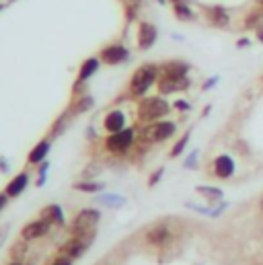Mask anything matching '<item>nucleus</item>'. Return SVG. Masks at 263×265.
Masks as SVG:
<instances>
[{
	"label": "nucleus",
	"mask_w": 263,
	"mask_h": 265,
	"mask_svg": "<svg viewBox=\"0 0 263 265\" xmlns=\"http://www.w3.org/2000/svg\"><path fill=\"white\" fill-rule=\"evenodd\" d=\"M187 142H189V132H187V134H183V136L175 142V146L171 148V156H173V158L181 156V154H183V150H185V146H187Z\"/></svg>",
	"instance_id": "b1692460"
},
{
	"label": "nucleus",
	"mask_w": 263,
	"mask_h": 265,
	"mask_svg": "<svg viewBox=\"0 0 263 265\" xmlns=\"http://www.w3.org/2000/svg\"><path fill=\"white\" fill-rule=\"evenodd\" d=\"M169 3H181V0H169Z\"/></svg>",
	"instance_id": "a19ab883"
},
{
	"label": "nucleus",
	"mask_w": 263,
	"mask_h": 265,
	"mask_svg": "<svg viewBox=\"0 0 263 265\" xmlns=\"http://www.w3.org/2000/svg\"><path fill=\"white\" fill-rule=\"evenodd\" d=\"M136 142V130L134 128H124L122 132L109 134L107 140H105V148H107L111 154H124L128 152Z\"/></svg>",
	"instance_id": "39448f33"
},
{
	"label": "nucleus",
	"mask_w": 263,
	"mask_h": 265,
	"mask_svg": "<svg viewBox=\"0 0 263 265\" xmlns=\"http://www.w3.org/2000/svg\"><path fill=\"white\" fill-rule=\"evenodd\" d=\"M197 193H199V195H203V197H206V199H210V201H218V199H222V197H224L222 189L212 187V185H197Z\"/></svg>",
	"instance_id": "412c9836"
},
{
	"label": "nucleus",
	"mask_w": 263,
	"mask_h": 265,
	"mask_svg": "<svg viewBox=\"0 0 263 265\" xmlns=\"http://www.w3.org/2000/svg\"><path fill=\"white\" fill-rule=\"evenodd\" d=\"M173 107H175L177 111H189V109H191V105H189L187 101H175V103H173Z\"/></svg>",
	"instance_id": "c85d7f7f"
},
{
	"label": "nucleus",
	"mask_w": 263,
	"mask_h": 265,
	"mask_svg": "<svg viewBox=\"0 0 263 265\" xmlns=\"http://www.w3.org/2000/svg\"><path fill=\"white\" fill-rule=\"evenodd\" d=\"M11 3H15V0H0V11H3V9H7Z\"/></svg>",
	"instance_id": "f704fd0d"
},
{
	"label": "nucleus",
	"mask_w": 263,
	"mask_h": 265,
	"mask_svg": "<svg viewBox=\"0 0 263 265\" xmlns=\"http://www.w3.org/2000/svg\"><path fill=\"white\" fill-rule=\"evenodd\" d=\"M235 171H237V165L232 161V156H228V154L216 156V161H214V175L218 179H230L235 175Z\"/></svg>",
	"instance_id": "9b49d317"
},
{
	"label": "nucleus",
	"mask_w": 263,
	"mask_h": 265,
	"mask_svg": "<svg viewBox=\"0 0 263 265\" xmlns=\"http://www.w3.org/2000/svg\"><path fill=\"white\" fill-rule=\"evenodd\" d=\"M9 265H23V263H21V261H11Z\"/></svg>",
	"instance_id": "4c0bfd02"
},
{
	"label": "nucleus",
	"mask_w": 263,
	"mask_h": 265,
	"mask_svg": "<svg viewBox=\"0 0 263 265\" xmlns=\"http://www.w3.org/2000/svg\"><path fill=\"white\" fill-rule=\"evenodd\" d=\"M156 37H159V31L156 27L148 21L140 23V29H138V47L140 49H150L154 43H156Z\"/></svg>",
	"instance_id": "9d476101"
},
{
	"label": "nucleus",
	"mask_w": 263,
	"mask_h": 265,
	"mask_svg": "<svg viewBox=\"0 0 263 265\" xmlns=\"http://www.w3.org/2000/svg\"><path fill=\"white\" fill-rule=\"evenodd\" d=\"M173 13L179 21H193L195 19V13L193 9L185 3V0H181V3H173Z\"/></svg>",
	"instance_id": "aec40b11"
},
{
	"label": "nucleus",
	"mask_w": 263,
	"mask_h": 265,
	"mask_svg": "<svg viewBox=\"0 0 263 265\" xmlns=\"http://www.w3.org/2000/svg\"><path fill=\"white\" fill-rule=\"evenodd\" d=\"M51 224L49 220H45V218H37V220H31L29 224H25L23 226V230H21V239H25V241H37V239H43L49 230H51Z\"/></svg>",
	"instance_id": "0eeeda50"
},
{
	"label": "nucleus",
	"mask_w": 263,
	"mask_h": 265,
	"mask_svg": "<svg viewBox=\"0 0 263 265\" xmlns=\"http://www.w3.org/2000/svg\"><path fill=\"white\" fill-rule=\"evenodd\" d=\"M93 239H95V232H93V234L72 237V239H70V241L62 247V253H66V255H70L72 259H76V257H80V255H84V253H86V249L91 247Z\"/></svg>",
	"instance_id": "1a4fd4ad"
},
{
	"label": "nucleus",
	"mask_w": 263,
	"mask_h": 265,
	"mask_svg": "<svg viewBox=\"0 0 263 265\" xmlns=\"http://www.w3.org/2000/svg\"><path fill=\"white\" fill-rule=\"evenodd\" d=\"M257 39L263 43V25H259V27H257Z\"/></svg>",
	"instance_id": "c9c22d12"
},
{
	"label": "nucleus",
	"mask_w": 263,
	"mask_h": 265,
	"mask_svg": "<svg viewBox=\"0 0 263 265\" xmlns=\"http://www.w3.org/2000/svg\"><path fill=\"white\" fill-rule=\"evenodd\" d=\"M261 19H263V11H251V15L245 19V27L247 29H257Z\"/></svg>",
	"instance_id": "393cba45"
},
{
	"label": "nucleus",
	"mask_w": 263,
	"mask_h": 265,
	"mask_svg": "<svg viewBox=\"0 0 263 265\" xmlns=\"http://www.w3.org/2000/svg\"><path fill=\"white\" fill-rule=\"evenodd\" d=\"M177 132L173 122H152L140 130V140L144 142H165Z\"/></svg>",
	"instance_id": "20e7f679"
},
{
	"label": "nucleus",
	"mask_w": 263,
	"mask_h": 265,
	"mask_svg": "<svg viewBox=\"0 0 263 265\" xmlns=\"http://www.w3.org/2000/svg\"><path fill=\"white\" fill-rule=\"evenodd\" d=\"M74 189L76 191H84V193H99L101 189H103V185L101 183H97V181H78V183H74Z\"/></svg>",
	"instance_id": "5701e85b"
},
{
	"label": "nucleus",
	"mask_w": 263,
	"mask_h": 265,
	"mask_svg": "<svg viewBox=\"0 0 263 265\" xmlns=\"http://www.w3.org/2000/svg\"><path fill=\"white\" fill-rule=\"evenodd\" d=\"M101 203L109 205V208H120V205L126 203V197H122V195H101Z\"/></svg>",
	"instance_id": "a878e982"
},
{
	"label": "nucleus",
	"mask_w": 263,
	"mask_h": 265,
	"mask_svg": "<svg viewBox=\"0 0 263 265\" xmlns=\"http://www.w3.org/2000/svg\"><path fill=\"white\" fill-rule=\"evenodd\" d=\"M49 148H51V140H41V142H37V144L31 148V152H29V163H31V165H41V163H45V156L49 154Z\"/></svg>",
	"instance_id": "dca6fc26"
},
{
	"label": "nucleus",
	"mask_w": 263,
	"mask_h": 265,
	"mask_svg": "<svg viewBox=\"0 0 263 265\" xmlns=\"http://www.w3.org/2000/svg\"><path fill=\"white\" fill-rule=\"evenodd\" d=\"M101 62L105 64H109V66H115V64H122L130 58V51L122 45V43H113V45H107V47H103L101 49V54H99Z\"/></svg>",
	"instance_id": "6e6552de"
},
{
	"label": "nucleus",
	"mask_w": 263,
	"mask_h": 265,
	"mask_svg": "<svg viewBox=\"0 0 263 265\" xmlns=\"http://www.w3.org/2000/svg\"><path fill=\"white\" fill-rule=\"evenodd\" d=\"M187 86H189L187 76L185 78H171V76H161L159 78V91H161V95H169V93H175V91H185Z\"/></svg>",
	"instance_id": "f8f14e48"
},
{
	"label": "nucleus",
	"mask_w": 263,
	"mask_h": 265,
	"mask_svg": "<svg viewBox=\"0 0 263 265\" xmlns=\"http://www.w3.org/2000/svg\"><path fill=\"white\" fill-rule=\"evenodd\" d=\"M27 185H29V175H27V173H19L17 177H13V179L9 181L5 193H7L9 197H19V195L27 189Z\"/></svg>",
	"instance_id": "f3484780"
},
{
	"label": "nucleus",
	"mask_w": 263,
	"mask_h": 265,
	"mask_svg": "<svg viewBox=\"0 0 263 265\" xmlns=\"http://www.w3.org/2000/svg\"><path fill=\"white\" fill-rule=\"evenodd\" d=\"M41 218L49 220L51 224H58V226H64V224H66V220H64V214H62V208H60V205H56V203L47 205V208L41 212Z\"/></svg>",
	"instance_id": "a211bd4d"
},
{
	"label": "nucleus",
	"mask_w": 263,
	"mask_h": 265,
	"mask_svg": "<svg viewBox=\"0 0 263 265\" xmlns=\"http://www.w3.org/2000/svg\"><path fill=\"white\" fill-rule=\"evenodd\" d=\"M49 265H72V257L66 255V253H62V255H58L54 261H51Z\"/></svg>",
	"instance_id": "cd10ccee"
},
{
	"label": "nucleus",
	"mask_w": 263,
	"mask_h": 265,
	"mask_svg": "<svg viewBox=\"0 0 263 265\" xmlns=\"http://www.w3.org/2000/svg\"><path fill=\"white\" fill-rule=\"evenodd\" d=\"M249 43H251V41H249V39L245 37V39H241V41H237V47H249Z\"/></svg>",
	"instance_id": "72a5a7b5"
},
{
	"label": "nucleus",
	"mask_w": 263,
	"mask_h": 265,
	"mask_svg": "<svg viewBox=\"0 0 263 265\" xmlns=\"http://www.w3.org/2000/svg\"><path fill=\"white\" fill-rule=\"evenodd\" d=\"M27 251H29V241H25V239L17 241V243L13 245V249H11V257H13V261H21V263H23Z\"/></svg>",
	"instance_id": "4be33fe9"
},
{
	"label": "nucleus",
	"mask_w": 263,
	"mask_h": 265,
	"mask_svg": "<svg viewBox=\"0 0 263 265\" xmlns=\"http://www.w3.org/2000/svg\"><path fill=\"white\" fill-rule=\"evenodd\" d=\"M206 17H208V21L212 23L214 27H226V25L230 23L228 11H226L224 7H218V5L208 7V9H206Z\"/></svg>",
	"instance_id": "ddd939ff"
},
{
	"label": "nucleus",
	"mask_w": 263,
	"mask_h": 265,
	"mask_svg": "<svg viewBox=\"0 0 263 265\" xmlns=\"http://www.w3.org/2000/svg\"><path fill=\"white\" fill-rule=\"evenodd\" d=\"M7 203H9V195L7 193H0V212L7 208Z\"/></svg>",
	"instance_id": "2f4dec72"
},
{
	"label": "nucleus",
	"mask_w": 263,
	"mask_h": 265,
	"mask_svg": "<svg viewBox=\"0 0 263 265\" xmlns=\"http://www.w3.org/2000/svg\"><path fill=\"white\" fill-rule=\"evenodd\" d=\"M146 243L152 245V247H165L171 239H173V232H171V226L165 224V222H159V224H154L146 230L144 234Z\"/></svg>",
	"instance_id": "423d86ee"
},
{
	"label": "nucleus",
	"mask_w": 263,
	"mask_h": 265,
	"mask_svg": "<svg viewBox=\"0 0 263 265\" xmlns=\"http://www.w3.org/2000/svg\"><path fill=\"white\" fill-rule=\"evenodd\" d=\"M101 220V214L99 210H93V208H86L82 212L74 216L72 220V226H70V234L72 237H80V234H93L97 224Z\"/></svg>",
	"instance_id": "7ed1b4c3"
},
{
	"label": "nucleus",
	"mask_w": 263,
	"mask_h": 265,
	"mask_svg": "<svg viewBox=\"0 0 263 265\" xmlns=\"http://www.w3.org/2000/svg\"><path fill=\"white\" fill-rule=\"evenodd\" d=\"M159 76H161V68L156 66V64H142L134 72V76L130 80V93H132V97H144L148 93V89L156 80H159Z\"/></svg>",
	"instance_id": "f257e3e1"
},
{
	"label": "nucleus",
	"mask_w": 263,
	"mask_h": 265,
	"mask_svg": "<svg viewBox=\"0 0 263 265\" xmlns=\"http://www.w3.org/2000/svg\"><path fill=\"white\" fill-rule=\"evenodd\" d=\"M259 210L263 212V197H261V201H259Z\"/></svg>",
	"instance_id": "ea45409f"
},
{
	"label": "nucleus",
	"mask_w": 263,
	"mask_h": 265,
	"mask_svg": "<svg viewBox=\"0 0 263 265\" xmlns=\"http://www.w3.org/2000/svg\"><path fill=\"white\" fill-rule=\"evenodd\" d=\"M255 5H257V7H261V9H263V0H255Z\"/></svg>",
	"instance_id": "e433bc0d"
},
{
	"label": "nucleus",
	"mask_w": 263,
	"mask_h": 265,
	"mask_svg": "<svg viewBox=\"0 0 263 265\" xmlns=\"http://www.w3.org/2000/svg\"><path fill=\"white\" fill-rule=\"evenodd\" d=\"M76 105H78V107L74 109V113H80V111H89V109H91V105H93V99L84 95L82 99H78V103H76Z\"/></svg>",
	"instance_id": "bb28decb"
},
{
	"label": "nucleus",
	"mask_w": 263,
	"mask_h": 265,
	"mask_svg": "<svg viewBox=\"0 0 263 265\" xmlns=\"http://www.w3.org/2000/svg\"><path fill=\"white\" fill-rule=\"evenodd\" d=\"M156 3H159V5H167V3H169V0H156Z\"/></svg>",
	"instance_id": "58836bf2"
},
{
	"label": "nucleus",
	"mask_w": 263,
	"mask_h": 265,
	"mask_svg": "<svg viewBox=\"0 0 263 265\" xmlns=\"http://www.w3.org/2000/svg\"><path fill=\"white\" fill-rule=\"evenodd\" d=\"M103 126H105V130H107L109 134L122 132V130L126 128V115H124V111H120V109H113V111H111L107 117H105Z\"/></svg>",
	"instance_id": "2eb2a0df"
},
{
	"label": "nucleus",
	"mask_w": 263,
	"mask_h": 265,
	"mask_svg": "<svg viewBox=\"0 0 263 265\" xmlns=\"http://www.w3.org/2000/svg\"><path fill=\"white\" fill-rule=\"evenodd\" d=\"M99 66H101V58H86L84 62H82V66H80V72H78V80H89L95 72H99Z\"/></svg>",
	"instance_id": "6ab92c4d"
},
{
	"label": "nucleus",
	"mask_w": 263,
	"mask_h": 265,
	"mask_svg": "<svg viewBox=\"0 0 263 265\" xmlns=\"http://www.w3.org/2000/svg\"><path fill=\"white\" fill-rule=\"evenodd\" d=\"M189 72V66L185 62H179V60H173V62H167L161 66V76H171V78H185Z\"/></svg>",
	"instance_id": "4468645a"
},
{
	"label": "nucleus",
	"mask_w": 263,
	"mask_h": 265,
	"mask_svg": "<svg viewBox=\"0 0 263 265\" xmlns=\"http://www.w3.org/2000/svg\"><path fill=\"white\" fill-rule=\"evenodd\" d=\"M218 80H220L218 76H212V78H210L208 82H203V91H208V89H212V86H214V84H216Z\"/></svg>",
	"instance_id": "7c9ffc66"
},
{
	"label": "nucleus",
	"mask_w": 263,
	"mask_h": 265,
	"mask_svg": "<svg viewBox=\"0 0 263 265\" xmlns=\"http://www.w3.org/2000/svg\"><path fill=\"white\" fill-rule=\"evenodd\" d=\"M161 175H163V169H159V171H156V173H154V175L150 177V181H148V183H150V185H154L156 181H159V179H161Z\"/></svg>",
	"instance_id": "473e14b6"
},
{
	"label": "nucleus",
	"mask_w": 263,
	"mask_h": 265,
	"mask_svg": "<svg viewBox=\"0 0 263 265\" xmlns=\"http://www.w3.org/2000/svg\"><path fill=\"white\" fill-rule=\"evenodd\" d=\"M171 111V105L161 99V97H148V99H142L140 105H138V120L144 122V124H152L156 120L165 117L167 113Z\"/></svg>",
	"instance_id": "f03ea898"
},
{
	"label": "nucleus",
	"mask_w": 263,
	"mask_h": 265,
	"mask_svg": "<svg viewBox=\"0 0 263 265\" xmlns=\"http://www.w3.org/2000/svg\"><path fill=\"white\" fill-rule=\"evenodd\" d=\"M195 161H197V150L191 152V156L185 161V167H187V169H193V167H195Z\"/></svg>",
	"instance_id": "c756f323"
}]
</instances>
